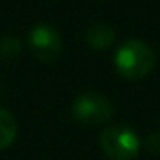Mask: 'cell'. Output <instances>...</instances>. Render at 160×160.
I'll use <instances>...</instances> for the list:
<instances>
[{"label":"cell","instance_id":"cell-1","mask_svg":"<svg viewBox=\"0 0 160 160\" xmlns=\"http://www.w3.org/2000/svg\"><path fill=\"white\" fill-rule=\"evenodd\" d=\"M157 55L150 45L141 40H128L117 48L114 66L126 79H141L153 71Z\"/></svg>","mask_w":160,"mask_h":160},{"label":"cell","instance_id":"cell-2","mask_svg":"<svg viewBox=\"0 0 160 160\" xmlns=\"http://www.w3.org/2000/svg\"><path fill=\"white\" fill-rule=\"evenodd\" d=\"M100 148L110 160H134L139 153V138L129 126H108L100 132Z\"/></svg>","mask_w":160,"mask_h":160},{"label":"cell","instance_id":"cell-3","mask_svg":"<svg viewBox=\"0 0 160 160\" xmlns=\"http://www.w3.org/2000/svg\"><path fill=\"white\" fill-rule=\"evenodd\" d=\"M114 114V105L105 95L97 91H84L72 102V115L88 126L103 124Z\"/></svg>","mask_w":160,"mask_h":160},{"label":"cell","instance_id":"cell-4","mask_svg":"<svg viewBox=\"0 0 160 160\" xmlns=\"http://www.w3.org/2000/svg\"><path fill=\"white\" fill-rule=\"evenodd\" d=\"M28 45L31 53L42 62H53L62 52V38L50 24H36L28 33Z\"/></svg>","mask_w":160,"mask_h":160},{"label":"cell","instance_id":"cell-5","mask_svg":"<svg viewBox=\"0 0 160 160\" xmlns=\"http://www.w3.org/2000/svg\"><path fill=\"white\" fill-rule=\"evenodd\" d=\"M84 40H86V43L93 50H98V52H100V50L108 48V47L115 42V33L108 24L98 22V24H93L86 29Z\"/></svg>","mask_w":160,"mask_h":160},{"label":"cell","instance_id":"cell-6","mask_svg":"<svg viewBox=\"0 0 160 160\" xmlns=\"http://www.w3.org/2000/svg\"><path fill=\"white\" fill-rule=\"evenodd\" d=\"M16 136H18V121L7 108L0 107V150L11 146Z\"/></svg>","mask_w":160,"mask_h":160},{"label":"cell","instance_id":"cell-7","mask_svg":"<svg viewBox=\"0 0 160 160\" xmlns=\"http://www.w3.org/2000/svg\"><path fill=\"white\" fill-rule=\"evenodd\" d=\"M22 45L16 36L7 35L0 38V59L2 60H12L21 53Z\"/></svg>","mask_w":160,"mask_h":160},{"label":"cell","instance_id":"cell-8","mask_svg":"<svg viewBox=\"0 0 160 160\" xmlns=\"http://www.w3.org/2000/svg\"><path fill=\"white\" fill-rule=\"evenodd\" d=\"M146 148L152 155H160V132H152L146 138Z\"/></svg>","mask_w":160,"mask_h":160}]
</instances>
